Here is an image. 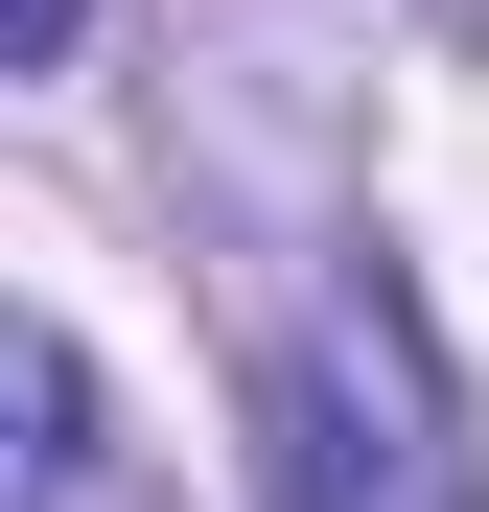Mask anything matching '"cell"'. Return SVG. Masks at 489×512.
I'll list each match as a JSON object with an SVG mask.
<instances>
[{
  "mask_svg": "<svg viewBox=\"0 0 489 512\" xmlns=\"http://www.w3.org/2000/svg\"><path fill=\"white\" fill-rule=\"evenodd\" d=\"M280 512H466V419H443V350L396 280H350L280 350Z\"/></svg>",
  "mask_w": 489,
  "mask_h": 512,
  "instance_id": "cell-1",
  "label": "cell"
},
{
  "mask_svg": "<svg viewBox=\"0 0 489 512\" xmlns=\"http://www.w3.org/2000/svg\"><path fill=\"white\" fill-rule=\"evenodd\" d=\"M70 24H94V0H24V70H70Z\"/></svg>",
  "mask_w": 489,
  "mask_h": 512,
  "instance_id": "cell-2",
  "label": "cell"
}]
</instances>
